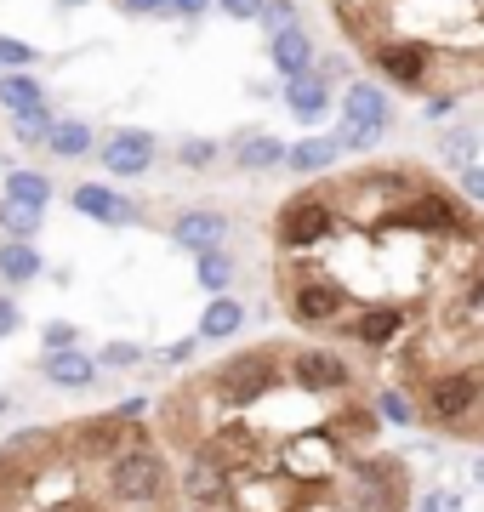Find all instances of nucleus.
<instances>
[{
    "mask_svg": "<svg viewBox=\"0 0 484 512\" xmlns=\"http://www.w3.org/2000/svg\"><path fill=\"white\" fill-rule=\"evenodd\" d=\"M97 160L109 177H143L154 160H160V137L154 131H137V126H120L97 143Z\"/></svg>",
    "mask_w": 484,
    "mask_h": 512,
    "instance_id": "obj_12",
    "label": "nucleus"
},
{
    "mask_svg": "<svg viewBox=\"0 0 484 512\" xmlns=\"http://www.w3.org/2000/svg\"><path fill=\"white\" fill-rule=\"evenodd\" d=\"M114 416H120V421H143V416H149V399H143V393H137V399H120V404H114Z\"/></svg>",
    "mask_w": 484,
    "mask_h": 512,
    "instance_id": "obj_45",
    "label": "nucleus"
},
{
    "mask_svg": "<svg viewBox=\"0 0 484 512\" xmlns=\"http://www.w3.org/2000/svg\"><path fill=\"white\" fill-rule=\"evenodd\" d=\"M336 234V205L325 188H302L274 211V245L280 256H314L325 239Z\"/></svg>",
    "mask_w": 484,
    "mask_h": 512,
    "instance_id": "obj_6",
    "label": "nucleus"
},
{
    "mask_svg": "<svg viewBox=\"0 0 484 512\" xmlns=\"http://www.w3.org/2000/svg\"><path fill=\"white\" fill-rule=\"evenodd\" d=\"M131 444V421H120L109 410V416H80L69 421V433H63V450L86 467V461H97V467H109L120 450Z\"/></svg>",
    "mask_w": 484,
    "mask_h": 512,
    "instance_id": "obj_11",
    "label": "nucleus"
},
{
    "mask_svg": "<svg viewBox=\"0 0 484 512\" xmlns=\"http://www.w3.org/2000/svg\"><path fill=\"white\" fill-rule=\"evenodd\" d=\"M268 63H274L280 80H302V74L319 63L314 35H308V29H285V35H274V40H268Z\"/></svg>",
    "mask_w": 484,
    "mask_h": 512,
    "instance_id": "obj_18",
    "label": "nucleus"
},
{
    "mask_svg": "<svg viewBox=\"0 0 484 512\" xmlns=\"http://www.w3.org/2000/svg\"><path fill=\"white\" fill-rule=\"evenodd\" d=\"M18 330H23V308L12 302V296H0V342H6V336H18Z\"/></svg>",
    "mask_w": 484,
    "mask_h": 512,
    "instance_id": "obj_41",
    "label": "nucleus"
},
{
    "mask_svg": "<svg viewBox=\"0 0 484 512\" xmlns=\"http://www.w3.org/2000/svg\"><path fill=\"white\" fill-rule=\"evenodd\" d=\"M376 416L388 421V427H416L422 410H416V393H405V387H382V393H376Z\"/></svg>",
    "mask_w": 484,
    "mask_h": 512,
    "instance_id": "obj_30",
    "label": "nucleus"
},
{
    "mask_svg": "<svg viewBox=\"0 0 484 512\" xmlns=\"http://www.w3.org/2000/svg\"><path fill=\"white\" fill-rule=\"evenodd\" d=\"M143 359H149L143 342H103V353H97V365L103 370H137Z\"/></svg>",
    "mask_w": 484,
    "mask_h": 512,
    "instance_id": "obj_35",
    "label": "nucleus"
},
{
    "mask_svg": "<svg viewBox=\"0 0 484 512\" xmlns=\"http://www.w3.org/2000/svg\"><path fill=\"white\" fill-rule=\"evenodd\" d=\"M336 165V137H319V131H308L302 143L285 148V171H297V177H325Z\"/></svg>",
    "mask_w": 484,
    "mask_h": 512,
    "instance_id": "obj_22",
    "label": "nucleus"
},
{
    "mask_svg": "<svg viewBox=\"0 0 484 512\" xmlns=\"http://www.w3.org/2000/svg\"><path fill=\"white\" fill-rule=\"evenodd\" d=\"M40 274H46V262L29 239H0V279L6 285H35Z\"/></svg>",
    "mask_w": 484,
    "mask_h": 512,
    "instance_id": "obj_24",
    "label": "nucleus"
},
{
    "mask_svg": "<svg viewBox=\"0 0 484 512\" xmlns=\"http://www.w3.org/2000/svg\"><path fill=\"white\" fill-rule=\"evenodd\" d=\"M348 507L354 512H405L410 473L399 456H354L348 461Z\"/></svg>",
    "mask_w": 484,
    "mask_h": 512,
    "instance_id": "obj_8",
    "label": "nucleus"
},
{
    "mask_svg": "<svg viewBox=\"0 0 484 512\" xmlns=\"http://www.w3.org/2000/svg\"><path fill=\"white\" fill-rule=\"evenodd\" d=\"M479 126H450V131H439V154H445V165H456V171H462V165H479L473 160V154H479Z\"/></svg>",
    "mask_w": 484,
    "mask_h": 512,
    "instance_id": "obj_29",
    "label": "nucleus"
},
{
    "mask_svg": "<svg viewBox=\"0 0 484 512\" xmlns=\"http://www.w3.org/2000/svg\"><path fill=\"white\" fill-rule=\"evenodd\" d=\"M217 12L228 23H257L262 18V0H217Z\"/></svg>",
    "mask_w": 484,
    "mask_h": 512,
    "instance_id": "obj_40",
    "label": "nucleus"
},
{
    "mask_svg": "<svg viewBox=\"0 0 484 512\" xmlns=\"http://www.w3.org/2000/svg\"><path fill=\"white\" fill-rule=\"evenodd\" d=\"M75 348H80L75 319H46V325H40V353H75Z\"/></svg>",
    "mask_w": 484,
    "mask_h": 512,
    "instance_id": "obj_33",
    "label": "nucleus"
},
{
    "mask_svg": "<svg viewBox=\"0 0 484 512\" xmlns=\"http://www.w3.org/2000/svg\"><path fill=\"white\" fill-rule=\"evenodd\" d=\"M40 370H46V382L52 387H63V393H80V387H97V359L86 348H75V353H40Z\"/></svg>",
    "mask_w": 484,
    "mask_h": 512,
    "instance_id": "obj_20",
    "label": "nucleus"
},
{
    "mask_svg": "<svg viewBox=\"0 0 484 512\" xmlns=\"http://www.w3.org/2000/svg\"><path fill=\"white\" fill-rule=\"evenodd\" d=\"M285 382L314 393V399H342V393H354L359 376L336 348H291L285 353Z\"/></svg>",
    "mask_w": 484,
    "mask_h": 512,
    "instance_id": "obj_9",
    "label": "nucleus"
},
{
    "mask_svg": "<svg viewBox=\"0 0 484 512\" xmlns=\"http://www.w3.org/2000/svg\"><path fill=\"white\" fill-rule=\"evenodd\" d=\"M280 302L302 330H336L348 319V291L302 256H280Z\"/></svg>",
    "mask_w": 484,
    "mask_h": 512,
    "instance_id": "obj_4",
    "label": "nucleus"
},
{
    "mask_svg": "<svg viewBox=\"0 0 484 512\" xmlns=\"http://www.w3.org/2000/svg\"><path fill=\"white\" fill-rule=\"evenodd\" d=\"M0 194H6V200H29V205L46 211V200H52V177H46V171H29V165H12L6 183H0Z\"/></svg>",
    "mask_w": 484,
    "mask_h": 512,
    "instance_id": "obj_26",
    "label": "nucleus"
},
{
    "mask_svg": "<svg viewBox=\"0 0 484 512\" xmlns=\"http://www.w3.org/2000/svg\"><path fill=\"white\" fill-rule=\"evenodd\" d=\"M456 194H462L467 205H484V165H462V171H456Z\"/></svg>",
    "mask_w": 484,
    "mask_h": 512,
    "instance_id": "obj_38",
    "label": "nucleus"
},
{
    "mask_svg": "<svg viewBox=\"0 0 484 512\" xmlns=\"http://www.w3.org/2000/svg\"><path fill=\"white\" fill-rule=\"evenodd\" d=\"M473 484L484 490V456H473Z\"/></svg>",
    "mask_w": 484,
    "mask_h": 512,
    "instance_id": "obj_47",
    "label": "nucleus"
},
{
    "mask_svg": "<svg viewBox=\"0 0 484 512\" xmlns=\"http://www.w3.org/2000/svg\"><path fill=\"white\" fill-rule=\"evenodd\" d=\"M365 52V63H371L388 86H399V92L410 97H433L439 92V52L433 46H422V40H371V46H359Z\"/></svg>",
    "mask_w": 484,
    "mask_h": 512,
    "instance_id": "obj_7",
    "label": "nucleus"
},
{
    "mask_svg": "<svg viewBox=\"0 0 484 512\" xmlns=\"http://www.w3.org/2000/svg\"><path fill=\"white\" fill-rule=\"evenodd\" d=\"M171 245H183V251H194V256L223 251L228 245V217L211 211V205H188V211L171 217Z\"/></svg>",
    "mask_w": 484,
    "mask_h": 512,
    "instance_id": "obj_14",
    "label": "nucleus"
},
{
    "mask_svg": "<svg viewBox=\"0 0 484 512\" xmlns=\"http://www.w3.org/2000/svg\"><path fill=\"white\" fill-rule=\"evenodd\" d=\"M120 6V18H166L171 0H114Z\"/></svg>",
    "mask_w": 484,
    "mask_h": 512,
    "instance_id": "obj_39",
    "label": "nucleus"
},
{
    "mask_svg": "<svg viewBox=\"0 0 484 512\" xmlns=\"http://www.w3.org/2000/svg\"><path fill=\"white\" fill-rule=\"evenodd\" d=\"M97 148V131H92V120H52V131H46V154L52 160H86Z\"/></svg>",
    "mask_w": 484,
    "mask_h": 512,
    "instance_id": "obj_21",
    "label": "nucleus"
},
{
    "mask_svg": "<svg viewBox=\"0 0 484 512\" xmlns=\"http://www.w3.org/2000/svg\"><path fill=\"white\" fill-rule=\"evenodd\" d=\"M416 512H467V501L450 490V484H433V490L416 495Z\"/></svg>",
    "mask_w": 484,
    "mask_h": 512,
    "instance_id": "obj_37",
    "label": "nucleus"
},
{
    "mask_svg": "<svg viewBox=\"0 0 484 512\" xmlns=\"http://www.w3.org/2000/svg\"><path fill=\"white\" fill-rule=\"evenodd\" d=\"M234 256H228V245L223 251H205V256H194V279H200V291H211V296H228V285H234Z\"/></svg>",
    "mask_w": 484,
    "mask_h": 512,
    "instance_id": "obj_27",
    "label": "nucleus"
},
{
    "mask_svg": "<svg viewBox=\"0 0 484 512\" xmlns=\"http://www.w3.org/2000/svg\"><path fill=\"white\" fill-rule=\"evenodd\" d=\"M416 410H422V421L445 427V433H467L484 416L479 365H422L416 370Z\"/></svg>",
    "mask_w": 484,
    "mask_h": 512,
    "instance_id": "obj_3",
    "label": "nucleus"
},
{
    "mask_svg": "<svg viewBox=\"0 0 484 512\" xmlns=\"http://www.w3.org/2000/svg\"><path fill=\"white\" fill-rule=\"evenodd\" d=\"M217 160H223V143H217V137H183V143H177V165H183V171H211Z\"/></svg>",
    "mask_w": 484,
    "mask_h": 512,
    "instance_id": "obj_31",
    "label": "nucleus"
},
{
    "mask_svg": "<svg viewBox=\"0 0 484 512\" xmlns=\"http://www.w3.org/2000/svg\"><path fill=\"white\" fill-rule=\"evenodd\" d=\"M456 103H462V97L433 92V97H428V109H422V114H428V120H450V114H456Z\"/></svg>",
    "mask_w": 484,
    "mask_h": 512,
    "instance_id": "obj_42",
    "label": "nucleus"
},
{
    "mask_svg": "<svg viewBox=\"0 0 484 512\" xmlns=\"http://www.w3.org/2000/svg\"><path fill=\"white\" fill-rule=\"evenodd\" d=\"M285 109L297 114L302 126H319L325 114L336 109V92H331V80H319L314 69L302 74V80H285Z\"/></svg>",
    "mask_w": 484,
    "mask_h": 512,
    "instance_id": "obj_19",
    "label": "nucleus"
},
{
    "mask_svg": "<svg viewBox=\"0 0 484 512\" xmlns=\"http://www.w3.org/2000/svg\"><path fill=\"white\" fill-rule=\"evenodd\" d=\"M285 148H291V143H280L274 131H234L223 154H228V165H234V171L262 177V171H280V165H285Z\"/></svg>",
    "mask_w": 484,
    "mask_h": 512,
    "instance_id": "obj_16",
    "label": "nucleus"
},
{
    "mask_svg": "<svg viewBox=\"0 0 484 512\" xmlns=\"http://www.w3.org/2000/svg\"><path fill=\"white\" fill-rule=\"evenodd\" d=\"M103 495L114 507H166L177 495V473L149 427H131V444L103 467Z\"/></svg>",
    "mask_w": 484,
    "mask_h": 512,
    "instance_id": "obj_1",
    "label": "nucleus"
},
{
    "mask_svg": "<svg viewBox=\"0 0 484 512\" xmlns=\"http://www.w3.org/2000/svg\"><path fill=\"white\" fill-rule=\"evenodd\" d=\"M268 461H274L285 478H297L302 490H336V478L348 473L354 456L314 421V427H291L280 444H268Z\"/></svg>",
    "mask_w": 484,
    "mask_h": 512,
    "instance_id": "obj_5",
    "label": "nucleus"
},
{
    "mask_svg": "<svg viewBox=\"0 0 484 512\" xmlns=\"http://www.w3.org/2000/svg\"><path fill=\"white\" fill-rule=\"evenodd\" d=\"M245 330V302L240 296H211L200 313V342H228Z\"/></svg>",
    "mask_w": 484,
    "mask_h": 512,
    "instance_id": "obj_23",
    "label": "nucleus"
},
{
    "mask_svg": "<svg viewBox=\"0 0 484 512\" xmlns=\"http://www.w3.org/2000/svg\"><path fill=\"white\" fill-rule=\"evenodd\" d=\"M0 109L12 114H40L46 109V86H40L35 74H0Z\"/></svg>",
    "mask_w": 484,
    "mask_h": 512,
    "instance_id": "obj_25",
    "label": "nucleus"
},
{
    "mask_svg": "<svg viewBox=\"0 0 484 512\" xmlns=\"http://www.w3.org/2000/svg\"><path fill=\"white\" fill-rule=\"evenodd\" d=\"M40 63V52L29 46V40H12V35H0V74H29Z\"/></svg>",
    "mask_w": 484,
    "mask_h": 512,
    "instance_id": "obj_34",
    "label": "nucleus"
},
{
    "mask_svg": "<svg viewBox=\"0 0 484 512\" xmlns=\"http://www.w3.org/2000/svg\"><path fill=\"white\" fill-rule=\"evenodd\" d=\"M40 222H46V211H40V205L6 200V194H0V234H6V239H35Z\"/></svg>",
    "mask_w": 484,
    "mask_h": 512,
    "instance_id": "obj_28",
    "label": "nucleus"
},
{
    "mask_svg": "<svg viewBox=\"0 0 484 512\" xmlns=\"http://www.w3.org/2000/svg\"><path fill=\"white\" fill-rule=\"evenodd\" d=\"M211 6H217V0H171V12H177V18H205Z\"/></svg>",
    "mask_w": 484,
    "mask_h": 512,
    "instance_id": "obj_46",
    "label": "nucleus"
},
{
    "mask_svg": "<svg viewBox=\"0 0 484 512\" xmlns=\"http://www.w3.org/2000/svg\"><path fill=\"white\" fill-rule=\"evenodd\" d=\"M262 35L274 40V35H285V29H302V6L297 0H262Z\"/></svg>",
    "mask_w": 484,
    "mask_h": 512,
    "instance_id": "obj_32",
    "label": "nucleus"
},
{
    "mask_svg": "<svg viewBox=\"0 0 484 512\" xmlns=\"http://www.w3.org/2000/svg\"><path fill=\"white\" fill-rule=\"evenodd\" d=\"M336 120L342 126H365V131H382L388 137L393 126V97L382 80H348L342 86V103H336Z\"/></svg>",
    "mask_w": 484,
    "mask_h": 512,
    "instance_id": "obj_13",
    "label": "nucleus"
},
{
    "mask_svg": "<svg viewBox=\"0 0 484 512\" xmlns=\"http://www.w3.org/2000/svg\"><path fill=\"white\" fill-rule=\"evenodd\" d=\"M52 120H57L52 109H40V114H18V120H12V137H18V143H29V148H46V131H52Z\"/></svg>",
    "mask_w": 484,
    "mask_h": 512,
    "instance_id": "obj_36",
    "label": "nucleus"
},
{
    "mask_svg": "<svg viewBox=\"0 0 484 512\" xmlns=\"http://www.w3.org/2000/svg\"><path fill=\"white\" fill-rule=\"evenodd\" d=\"M194 348H200V336H183V342H171V348H166V365H188V359H194Z\"/></svg>",
    "mask_w": 484,
    "mask_h": 512,
    "instance_id": "obj_44",
    "label": "nucleus"
},
{
    "mask_svg": "<svg viewBox=\"0 0 484 512\" xmlns=\"http://www.w3.org/2000/svg\"><path fill=\"white\" fill-rule=\"evenodd\" d=\"M6 410H12V393H0V416H6Z\"/></svg>",
    "mask_w": 484,
    "mask_h": 512,
    "instance_id": "obj_49",
    "label": "nucleus"
},
{
    "mask_svg": "<svg viewBox=\"0 0 484 512\" xmlns=\"http://www.w3.org/2000/svg\"><path fill=\"white\" fill-rule=\"evenodd\" d=\"M69 205H75L80 217L103 222V228H131V222H143L137 200H126V194H120V188H109V183H80L75 194H69Z\"/></svg>",
    "mask_w": 484,
    "mask_h": 512,
    "instance_id": "obj_15",
    "label": "nucleus"
},
{
    "mask_svg": "<svg viewBox=\"0 0 484 512\" xmlns=\"http://www.w3.org/2000/svg\"><path fill=\"white\" fill-rule=\"evenodd\" d=\"M342 336L354 342V348H393L399 336H410V308L405 302H388V296H376V302H359V308H348V319H342Z\"/></svg>",
    "mask_w": 484,
    "mask_h": 512,
    "instance_id": "obj_10",
    "label": "nucleus"
},
{
    "mask_svg": "<svg viewBox=\"0 0 484 512\" xmlns=\"http://www.w3.org/2000/svg\"><path fill=\"white\" fill-rule=\"evenodd\" d=\"M177 490H183L188 507H200V512H223V501H228V473H223V467H211L205 456H194V450H188V467L177 473Z\"/></svg>",
    "mask_w": 484,
    "mask_h": 512,
    "instance_id": "obj_17",
    "label": "nucleus"
},
{
    "mask_svg": "<svg viewBox=\"0 0 484 512\" xmlns=\"http://www.w3.org/2000/svg\"><path fill=\"white\" fill-rule=\"evenodd\" d=\"M314 74L336 86V80H348V57H319V63H314Z\"/></svg>",
    "mask_w": 484,
    "mask_h": 512,
    "instance_id": "obj_43",
    "label": "nucleus"
},
{
    "mask_svg": "<svg viewBox=\"0 0 484 512\" xmlns=\"http://www.w3.org/2000/svg\"><path fill=\"white\" fill-rule=\"evenodd\" d=\"M200 387L211 393L217 416L251 410V404L274 399V393L285 387V353L280 348H240V353H228L217 370H205Z\"/></svg>",
    "mask_w": 484,
    "mask_h": 512,
    "instance_id": "obj_2",
    "label": "nucleus"
},
{
    "mask_svg": "<svg viewBox=\"0 0 484 512\" xmlns=\"http://www.w3.org/2000/svg\"><path fill=\"white\" fill-rule=\"evenodd\" d=\"M57 6H63V12H75V6H92V0H57Z\"/></svg>",
    "mask_w": 484,
    "mask_h": 512,
    "instance_id": "obj_48",
    "label": "nucleus"
}]
</instances>
